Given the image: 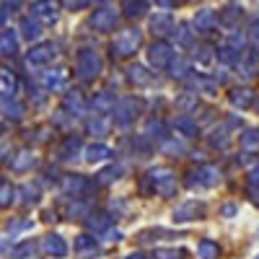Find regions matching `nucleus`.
<instances>
[{
  "instance_id": "obj_1",
  "label": "nucleus",
  "mask_w": 259,
  "mask_h": 259,
  "mask_svg": "<svg viewBox=\"0 0 259 259\" xmlns=\"http://www.w3.org/2000/svg\"><path fill=\"white\" fill-rule=\"evenodd\" d=\"M143 189H153L156 194H161V197H174L177 194V174L166 166H156L145 174Z\"/></svg>"
},
{
  "instance_id": "obj_2",
  "label": "nucleus",
  "mask_w": 259,
  "mask_h": 259,
  "mask_svg": "<svg viewBox=\"0 0 259 259\" xmlns=\"http://www.w3.org/2000/svg\"><path fill=\"white\" fill-rule=\"evenodd\" d=\"M75 73L83 83H91L101 73V57L94 50H80L75 57Z\"/></svg>"
},
{
  "instance_id": "obj_3",
  "label": "nucleus",
  "mask_w": 259,
  "mask_h": 259,
  "mask_svg": "<svg viewBox=\"0 0 259 259\" xmlns=\"http://www.w3.org/2000/svg\"><path fill=\"white\" fill-rule=\"evenodd\" d=\"M114 124L117 127H130L138 117H140V112H143V101L140 99H135V96H127V99H119L117 104H114Z\"/></svg>"
},
{
  "instance_id": "obj_4",
  "label": "nucleus",
  "mask_w": 259,
  "mask_h": 259,
  "mask_svg": "<svg viewBox=\"0 0 259 259\" xmlns=\"http://www.w3.org/2000/svg\"><path fill=\"white\" fill-rule=\"evenodd\" d=\"M221 184V168L218 166H200L197 171H192L189 179H187V187L189 189H212Z\"/></svg>"
},
{
  "instance_id": "obj_5",
  "label": "nucleus",
  "mask_w": 259,
  "mask_h": 259,
  "mask_svg": "<svg viewBox=\"0 0 259 259\" xmlns=\"http://www.w3.org/2000/svg\"><path fill=\"white\" fill-rule=\"evenodd\" d=\"M140 31L138 29H127V31H119L114 36V45H112V52L119 55V57H130L135 55V50L140 47Z\"/></svg>"
},
{
  "instance_id": "obj_6",
  "label": "nucleus",
  "mask_w": 259,
  "mask_h": 259,
  "mask_svg": "<svg viewBox=\"0 0 259 259\" xmlns=\"http://www.w3.org/2000/svg\"><path fill=\"white\" fill-rule=\"evenodd\" d=\"M174 57H177L174 47H171L168 41H156V45H150V50H148V62L153 65L156 70H166Z\"/></svg>"
},
{
  "instance_id": "obj_7",
  "label": "nucleus",
  "mask_w": 259,
  "mask_h": 259,
  "mask_svg": "<svg viewBox=\"0 0 259 259\" xmlns=\"http://www.w3.org/2000/svg\"><path fill=\"white\" fill-rule=\"evenodd\" d=\"M31 16L36 21H41V24H55L57 16H60L57 0H36V3L31 6Z\"/></svg>"
},
{
  "instance_id": "obj_8",
  "label": "nucleus",
  "mask_w": 259,
  "mask_h": 259,
  "mask_svg": "<svg viewBox=\"0 0 259 259\" xmlns=\"http://www.w3.org/2000/svg\"><path fill=\"white\" fill-rule=\"evenodd\" d=\"M55 57H57V47L52 45V41H45V45L31 47V50H29V55H26L29 65H50Z\"/></svg>"
},
{
  "instance_id": "obj_9",
  "label": "nucleus",
  "mask_w": 259,
  "mask_h": 259,
  "mask_svg": "<svg viewBox=\"0 0 259 259\" xmlns=\"http://www.w3.org/2000/svg\"><path fill=\"white\" fill-rule=\"evenodd\" d=\"M205 218V205L192 200V202H184L182 207H177L174 212V221L177 223H187V221H202Z\"/></svg>"
},
{
  "instance_id": "obj_10",
  "label": "nucleus",
  "mask_w": 259,
  "mask_h": 259,
  "mask_svg": "<svg viewBox=\"0 0 259 259\" xmlns=\"http://www.w3.org/2000/svg\"><path fill=\"white\" fill-rule=\"evenodd\" d=\"M117 13L112 11V8H101V11H96L94 16H91V26L96 29V31H112L114 26H117Z\"/></svg>"
},
{
  "instance_id": "obj_11",
  "label": "nucleus",
  "mask_w": 259,
  "mask_h": 259,
  "mask_svg": "<svg viewBox=\"0 0 259 259\" xmlns=\"http://www.w3.org/2000/svg\"><path fill=\"white\" fill-rule=\"evenodd\" d=\"M62 106L70 112V117H83V114H85V109H89V104H85L83 94H78V91H68V94H65Z\"/></svg>"
},
{
  "instance_id": "obj_12",
  "label": "nucleus",
  "mask_w": 259,
  "mask_h": 259,
  "mask_svg": "<svg viewBox=\"0 0 259 259\" xmlns=\"http://www.w3.org/2000/svg\"><path fill=\"white\" fill-rule=\"evenodd\" d=\"M41 249H45V254H50V256H65V254H68V244H65V239H62V236H57V233L45 236Z\"/></svg>"
},
{
  "instance_id": "obj_13",
  "label": "nucleus",
  "mask_w": 259,
  "mask_h": 259,
  "mask_svg": "<svg viewBox=\"0 0 259 259\" xmlns=\"http://www.w3.org/2000/svg\"><path fill=\"white\" fill-rule=\"evenodd\" d=\"M85 189H89V182H85V177H80V174L62 177V192H65V194H73V197H78V194H83Z\"/></svg>"
},
{
  "instance_id": "obj_14",
  "label": "nucleus",
  "mask_w": 259,
  "mask_h": 259,
  "mask_svg": "<svg viewBox=\"0 0 259 259\" xmlns=\"http://www.w3.org/2000/svg\"><path fill=\"white\" fill-rule=\"evenodd\" d=\"M150 31L156 36H168V34H174V21H171L168 13H156L150 18Z\"/></svg>"
},
{
  "instance_id": "obj_15",
  "label": "nucleus",
  "mask_w": 259,
  "mask_h": 259,
  "mask_svg": "<svg viewBox=\"0 0 259 259\" xmlns=\"http://www.w3.org/2000/svg\"><path fill=\"white\" fill-rule=\"evenodd\" d=\"M114 156V150L109 145H104V143H94L85 148V161L89 163H101V161H109Z\"/></svg>"
},
{
  "instance_id": "obj_16",
  "label": "nucleus",
  "mask_w": 259,
  "mask_h": 259,
  "mask_svg": "<svg viewBox=\"0 0 259 259\" xmlns=\"http://www.w3.org/2000/svg\"><path fill=\"white\" fill-rule=\"evenodd\" d=\"M36 166V156L29 153V150H21V153L13 156L11 161V171H16V174H24V171H31Z\"/></svg>"
},
{
  "instance_id": "obj_17",
  "label": "nucleus",
  "mask_w": 259,
  "mask_h": 259,
  "mask_svg": "<svg viewBox=\"0 0 259 259\" xmlns=\"http://www.w3.org/2000/svg\"><path fill=\"white\" fill-rule=\"evenodd\" d=\"M78 153H80V138H65L60 150H57L60 161H75Z\"/></svg>"
},
{
  "instance_id": "obj_18",
  "label": "nucleus",
  "mask_w": 259,
  "mask_h": 259,
  "mask_svg": "<svg viewBox=\"0 0 259 259\" xmlns=\"http://www.w3.org/2000/svg\"><path fill=\"white\" fill-rule=\"evenodd\" d=\"M41 80H45V85L50 91H65V85H68V73L65 70H50L41 75Z\"/></svg>"
},
{
  "instance_id": "obj_19",
  "label": "nucleus",
  "mask_w": 259,
  "mask_h": 259,
  "mask_svg": "<svg viewBox=\"0 0 259 259\" xmlns=\"http://www.w3.org/2000/svg\"><path fill=\"white\" fill-rule=\"evenodd\" d=\"M0 55L3 57L18 55V36H16V31H0Z\"/></svg>"
},
{
  "instance_id": "obj_20",
  "label": "nucleus",
  "mask_w": 259,
  "mask_h": 259,
  "mask_svg": "<svg viewBox=\"0 0 259 259\" xmlns=\"http://www.w3.org/2000/svg\"><path fill=\"white\" fill-rule=\"evenodd\" d=\"M96 251H99V244H96L94 236L80 233L78 239H75V254H80V256H94Z\"/></svg>"
},
{
  "instance_id": "obj_21",
  "label": "nucleus",
  "mask_w": 259,
  "mask_h": 259,
  "mask_svg": "<svg viewBox=\"0 0 259 259\" xmlns=\"http://www.w3.org/2000/svg\"><path fill=\"white\" fill-rule=\"evenodd\" d=\"M18 94V78L11 70H0V96H16Z\"/></svg>"
},
{
  "instance_id": "obj_22",
  "label": "nucleus",
  "mask_w": 259,
  "mask_h": 259,
  "mask_svg": "<svg viewBox=\"0 0 259 259\" xmlns=\"http://www.w3.org/2000/svg\"><path fill=\"white\" fill-rule=\"evenodd\" d=\"M114 94H109V91H101V94H96L94 99H91V106H94V112H99V114H106V112H112L114 109Z\"/></svg>"
},
{
  "instance_id": "obj_23",
  "label": "nucleus",
  "mask_w": 259,
  "mask_h": 259,
  "mask_svg": "<svg viewBox=\"0 0 259 259\" xmlns=\"http://www.w3.org/2000/svg\"><path fill=\"white\" fill-rule=\"evenodd\" d=\"M0 109H3V112H6V117H8V119H13V122L24 119V106H21V104L16 101V96H3V104H0Z\"/></svg>"
},
{
  "instance_id": "obj_24",
  "label": "nucleus",
  "mask_w": 259,
  "mask_h": 259,
  "mask_svg": "<svg viewBox=\"0 0 259 259\" xmlns=\"http://www.w3.org/2000/svg\"><path fill=\"white\" fill-rule=\"evenodd\" d=\"M231 104L239 106V109H249V106H254V91L251 89H233L231 91Z\"/></svg>"
},
{
  "instance_id": "obj_25",
  "label": "nucleus",
  "mask_w": 259,
  "mask_h": 259,
  "mask_svg": "<svg viewBox=\"0 0 259 259\" xmlns=\"http://www.w3.org/2000/svg\"><path fill=\"white\" fill-rule=\"evenodd\" d=\"M174 127H177V133H179V135H184V138H194V135H197V130H200V124L194 122L192 117H187V114L177 117Z\"/></svg>"
},
{
  "instance_id": "obj_26",
  "label": "nucleus",
  "mask_w": 259,
  "mask_h": 259,
  "mask_svg": "<svg viewBox=\"0 0 259 259\" xmlns=\"http://www.w3.org/2000/svg\"><path fill=\"white\" fill-rule=\"evenodd\" d=\"M194 26H197V31H212L215 26H218V16H215L212 11H200L197 16H194Z\"/></svg>"
},
{
  "instance_id": "obj_27",
  "label": "nucleus",
  "mask_w": 259,
  "mask_h": 259,
  "mask_svg": "<svg viewBox=\"0 0 259 259\" xmlns=\"http://www.w3.org/2000/svg\"><path fill=\"white\" fill-rule=\"evenodd\" d=\"M85 226H89L91 231H96V233H101V231H106L112 226V215H106V212H91L89 218H85Z\"/></svg>"
},
{
  "instance_id": "obj_28",
  "label": "nucleus",
  "mask_w": 259,
  "mask_h": 259,
  "mask_svg": "<svg viewBox=\"0 0 259 259\" xmlns=\"http://www.w3.org/2000/svg\"><path fill=\"white\" fill-rule=\"evenodd\" d=\"M218 60L226 62V65H239L241 62V50H236L233 45H228V41H226V45L218 47Z\"/></svg>"
},
{
  "instance_id": "obj_29",
  "label": "nucleus",
  "mask_w": 259,
  "mask_h": 259,
  "mask_svg": "<svg viewBox=\"0 0 259 259\" xmlns=\"http://www.w3.org/2000/svg\"><path fill=\"white\" fill-rule=\"evenodd\" d=\"M244 153H259V130H246L239 140Z\"/></svg>"
},
{
  "instance_id": "obj_30",
  "label": "nucleus",
  "mask_w": 259,
  "mask_h": 259,
  "mask_svg": "<svg viewBox=\"0 0 259 259\" xmlns=\"http://www.w3.org/2000/svg\"><path fill=\"white\" fill-rule=\"evenodd\" d=\"M124 171H127V166H122V163H112L109 168H104L101 174H99V184H112V182L122 179V177H124Z\"/></svg>"
},
{
  "instance_id": "obj_31",
  "label": "nucleus",
  "mask_w": 259,
  "mask_h": 259,
  "mask_svg": "<svg viewBox=\"0 0 259 259\" xmlns=\"http://www.w3.org/2000/svg\"><path fill=\"white\" fill-rule=\"evenodd\" d=\"M145 138L148 140H166L168 135H166V124L161 122V119H148V124H145Z\"/></svg>"
},
{
  "instance_id": "obj_32",
  "label": "nucleus",
  "mask_w": 259,
  "mask_h": 259,
  "mask_svg": "<svg viewBox=\"0 0 259 259\" xmlns=\"http://www.w3.org/2000/svg\"><path fill=\"white\" fill-rule=\"evenodd\" d=\"M21 36L24 39H29V41H36L39 36H41V26H39V21L34 18H24L21 21Z\"/></svg>"
},
{
  "instance_id": "obj_33",
  "label": "nucleus",
  "mask_w": 259,
  "mask_h": 259,
  "mask_svg": "<svg viewBox=\"0 0 259 259\" xmlns=\"http://www.w3.org/2000/svg\"><path fill=\"white\" fill-rule=\"evenodd\" d=\"M122 11H124L127 18H140L148 11V0H124Z\"/></svg>"
},
{
  "instance_id": "obj_34",
  "label": "nucleus",
  "mask_w": 259,
  "mask_h": 259,
  "mask_svg": "<svg viewBox=\"0 0 259 259\" xmlns=\"http://www.w3.org/2000/svg\"><path fill=\"white\" fill-rule=\"evenodd\" d=\"M18 194H21V205L24 207H31L39 202V187L36 184H24L18 189Z\"/></svg>"
},
{
  "instance_id": "obj_35",
  "label": "nucleus",
  "mask_w": 259,
  "mask_h": 259,
  "mask_svg": "<svg viewBox=\"0 0 259 259\" xmlns=\"http://www.w3.org/2000/svg\"><path fill=\"white\" fill-rule=\"evenodd\" d=\"M197 254H200V259H218L221 256V249H218V244H215V241L202 239L197 244Z\"/></svg>"
},
{
  "instance_id": "obj_36",
  "label": "nucleus",
  "mask_w": 259,
  "mask_h": 259,
  "mask_svg": "<svg viewBox=\"0 0 259 259\" xmlns=\"http://www.w3.org/2000/svg\"><path fill=\"white\" fill-rule=\"evenodd\" d=\"M34 251H36V244H34V241H21V244H16V246L11 249V256H13V259H31Z\"/></svg>"
},
{
  "instance_id": "obj_37",
  "label": "nucleus",
  "mask_w": 259,
  "mask_h": 259,
  "mask_svg": "<svg viewBox=\"0 0 259 259\" xmlns=\"http://www.w3.org/2000/svg\"><path fill=\"white\" fill-rule=\"evenodd\" d=\"M130 80H133L135 85H150L153 83V75H150L145 68H140V65H133V68H130Z\"/></svg>"
},
{
  "instance_id": "obj_38",
  "label": "nucleus",
  "mask_w": 259,
  "mask_h": 259,
  "mask_svg": "<svg viewBox=\"0 0 259 259\" xmlns=\"http://www.w3.org/2000/svg\"><path fill=\"white\" fill-rule=\"evenodd\" d=\"M241 75L244 78H251L254 75V70H256V65H259V52H249L246 57L241 55Z\"/></svg>"
},
{
  "instance_id": "obj_39",
  "label": "nucleus",
  "mask_w": 259,
  "mask_h": 259,
  "mask_svg": "<svg viewBox=\"0 0 259 259\" xmlns=\"http://www.w3.org/2000/svg\"><path fill=\"white\" fill-rule=\"evenodd\" d=\"M16 194H18V189L13 187V184H0V210L3 207H11L13 202H16Z\"/></svg>"
},
{
  "instance_id": "obj_40",
  "label": "nucleus",
  "mask_w": 259,
  "mask_h": 259,
  "mask_svg": "<svg viewBox=\"0 0 259 259\" xmlns=\"http://www.w3.org/2000/svg\"><path fill=\"white\" fill-rule=\"evenodd\" d=\"M153 259H187V249H163V246H158L156 251H153Z\"/></svg>"
},
{
  "instance_id": "obj_41",
  "label": "nucleus",
  "mask_w": 259,
  "mask_h": 259,
  "mask_svg": "<svg viewBox=\"0 0 259 259\" xmlns=\"http://www.w3.org/2000/svg\"><path fill=\"white\" fill-rule=\"evenodd\" d=\"M239 21H241V11H239V8H233V6L226 8L223 16H221V24H223V26H236Z\"/></svg>"
},
{
  "instance_id": "obj_42",
  "label": "nucleus",
  "mask_w": 259,
  "mask_h": 259,
  "mask_svg": "<svg viewBox=\"0 0 259 259\" xmlns=\"http://www.w3.org/2000/svg\"><path fill=\"white\" fill-rule=\"evenodd\" d=\"M168 68H171V78H179V80H182V78H187V65H184V60H182V57H174Z\"/></svg>"
},
{
  "instance_id": "obj_43",
  "label": "nucleus",
  "mask_w": 259,
  "mask_h": 259,
  "mask_svg": "<svg viewBox=\"0 0 259 259\" xmlns=\"http://www.w3.org/2000/svg\"><path fill=\"white\" fill-rule=\"evenodd\" d=\"M106 130H109V124H106L104 119H91L89 122V133H96V135H106Z\"/></svg>"
},
{
  "instance_id": "obj_44",
  "label": "nucleus",
  "mask_w": 259,
  "mask_h": 259,
  "mask_svg": "<svg viewBox=\"0 0 259 259\" xmlns=\"http://www.w3.org/2000/svg\"><path fill=\"white\" fill-rule=\"evenodd\" d=\"M194 60H197L200 65H207L212 60V50L210 47H200V50H194Z\"/></svg>"
},
{
  "instance_id": "obj_45",
  "label": "nucleus",
  "mask_w": 259,
  "mask_h": 259,
  "mask_svg": "<svg viewBox=\"0 0 259 259\" xmlns=\"http://www.w3.org/2000/svg\"><path fill=\"white\" fill-rule=\"evenodd\" d=\"M194 104H197V94H184L179 101H177V106H179V109H189V106H194Z\"/></svg>"
},
{
  "instance_id": "obj_46",
  "label": "nucleus",
  "mask_w": 259,
  "mask_h": 259,
  "mask_svg": "<svg viewBox=\"0 0 259 259\" xmlns=\"http://www.w3.org/2000/svg\"><path fill=\"white\" fill-rule=\"evenodd\" d=\"M78 215H85V205H83V202H73V205H68V218L73 221V218H78Z\"/></svg>"
},
{
  "instance_id": "obj_47",
  "label": "nucleus",
  "mask_w": 259,
  "mask_h": 259,
  "mask_svg": "<svg viewBox=\"0 0 259 259\" xmlns=\"http://www.w3.org/2000/svg\"><path fill=\"white\" fill-rule=\"evenodd\" d=\"M174 34H179V45H184V47H187V45H192V34H189V29H187L184 24H182Z\"/></svg>"
},
{
  "instance_id": "obj_48",
  "label": "nucleus",
  "mask_w": 259,
  "mask_h": 259,
  "mask_svg": "<svg viewBox=\"0 0 259 259\" xmlns=\"http://www.w3.org/2000/svg\"><path fill=\"white\" fill-rule=\"evenodd\" d=\"M91 0H65V6H68L70 11H80V8H85Z\"/></svg>"
},
{
  "instance_id": "obj_49",
  "label": "nucleus",
  "mask_w": 259,
  "mask_h": 259,
  "mask_svg": "<svg viewBox=\"0 0 259 259\" xmlns=\"http://www.w3.org/2000/svg\"><path fill=\"white\" fill-rule=\"evenodd\" d=\"M24 228H31V221H18V223L8 226V233H18V231H24Z\"/></svg>"
},
{
  "instance_id": "obj_50",
  "label": "nucleus",
  "mask_w": 259,
  "mask_h": 259,
  "mask_svg": "<svg viewBox=\"0 0 259 259\" xmlns=\"http://www.w3.org/2000/svg\"><path fill=\"white\" fill-rule=\"evenodd\" d=\"M221 215H223V218H233V215H239V207H236V205H223Z\"/></svg>"
},
{
  "instance_id": "obj_51",
  "label": "nucleus",
  "mask_w": 259,
  "mask_h": 259,
  "mask_svg": "<svg viewBox=\"0 0 259 259\" xmlns=\"http://www.w3.org/2000/svg\"><path fill=\"white\" fill-rule=\"evenodd\" d=\"M249 36L259 45V21H251V26H249Z\"/></svg>"
},
{
  "instance_id": "obj_52",
  "label": "nucleus",
  "mask_w": 259,
  "mask_h": 259,
  "mask_svg": "<svg viewBox=\"0 0 259 259\" xmlns=\"http://www.w3.org/2000/svg\"><path fill=\"white\" fill-rule=\"evenodd\" d=\"M249 187H251V189H259V168H256V171H251V177H249Z\"/></svg>"
},
{
  "instance_id": "obj_53",
  "label": "nucleus",
  "mask_w": 259,
  "mask_h": 259,
  "mask_svg": "<svg viewBox=\"0 0 259 259\" xmlns=\"http://www.w3.org/2000/svg\"><path fill=\"white\" fill-rule=\"evenodd\" d=\"M179 3V0H156V6H161V8H174Z\"/></svg>"
},
{
  "instance_id": "obj_54",
  "label": "nucleus",
  "mask_w": 259,
  "mask_h": 259,
  "mask_svg": "<svg viewBox=\"0 0 259 259\" xmlns=\"http://www.w3.org/2000/svg\"><path fill=\"white\" fill-rule=\"evenodd\" d=\"M127 259H145L143 254H127Z\"/></svg>"
},
{
  "instance_id": "obj_55",
  "label": "nucleus",
  "mask_w": 259,
  "mask_h": 259,
  "mask_svg": "<svg viewBox=\"0 0 259 259\" xmlns=\"http://www.w3.org/2000/svg\"><path fill=\"white\" fill-rule=\"evenodd\" d=\"M3 21H6V11L0 8V26H3Z\"/></svg>"
},
{
  "instance_id": "obj_56",
  "label": "nucleus",
  "mask_w": 259,
  "mask_h": 259,
  "mask_svg": "<svg viewBox=\"0 0 259 259\" xmlns=\"http://www.w3.org/2000/svg\"><path fill=\"white\" fill-rule=\"evenodd\" d=\"M251 194H254V202H256V205H259V194H256V192H254V189H251Z\"/></svg>"
},
{
  "instance_id": "obj_57",
  "label": "nucleus",
  "mask_w": 259,
  "mask_h": 259,
  "mask_svg": "<svg viewBox=\"0 0 259 259\" xmlns=\"http://www.w3.org/2000/svg\"><path fill=\"white\" fill-rule=\"evenodd\" d=\"M3 153H6V148H0V161H3Z\"/></svg>"
},
{
  "instance_id": "obj_58",
  "label": "nucleus",
  "mask_w": 259,
  "mask_h": 259,
  "mask_svg": "<svg viewBox=\"0 0 259 259\" xmlns=\"http://www.w3.org/2000/svg\"><path fill=\"white\" fill-rule=\"evenodd\" d=\"M256 112H259V101H256Z\"/></svg>"
},
{
  "instance_id": "obj_59",
  "label": "nucleus",
  "mask_w": 259,
  "mask_h": 259,
  "mask_svg": "<svg viewBox=\"0 0 259 259\" xmlns=\"http://www.w3.org/2000/svg\"><path fill=\"white\" fill-rule=\"evenodd\" d=\"M254 259H259V254H256V256H254Z\"/></svg>"
},
{
  "instance_id": "obj_60",
  "label": "nucleus",
  "mask_w": 259,
  "mask_h": 259,
  "mask_svg": "<svg viewBox=\"0 0 259 259\" xmlns=\"http://www.w3.org/2000/svg\"><path fill=\"white\" fill-rule=\"evenodd\" d=\"M0 184H3V182H0Z\"/></svg>"
}]
</instances>
